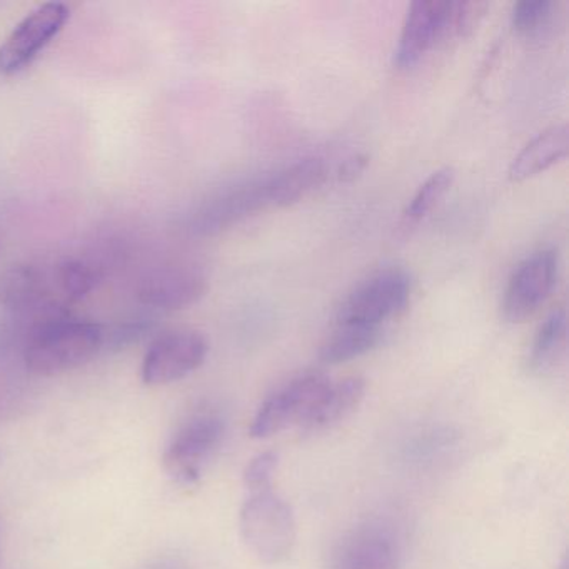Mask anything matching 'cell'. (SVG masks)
<instances>
[{
  "instance_id": "obj_1",
  "label": "cell",
  "mask_w": 569,
  "mask_h": 569,
  "mask_svg": "<svg viewBox=\"0 0 569 569\" xmlns=\"http://www.w3.org/2000/svg\"><path fill=\"white\" fill-rule=\"evenodd\" d=\"M99 271L78 259L19 262L0 271V306L38 321L68 316L99 282Z\"/></svg>"
},
{
  "instance_id": "obj_2",
  "label": "cell",
  "mask_w": 569,
  "mask_h": 569,
  "mask_svg": "<svg viewBox=\"0 0 569 569\" xmlns=\"http://www.w3.org/2000/svg\"><path fill=\"white\" fill-rule=\"evenodd\" d=\"M104 349V326L69 316L38 322L26 339L22 361L32 375L51 378L81 368Z\"/></svg>"
},
{
  "instance_id": "obj_3",
  "label": "cell",
  "mask_w": 569,
  "mask_h": 569,
  "mask_svg": "<svg viewBox=\"0 0 569 569\" xmlns=\"http://www.w3.org/2000/svg\"><path fill=\"white\" fill-rule=\"evenodd\" d=\"M239 528L246 546L266 565L284 562L295 551V512L272 488L249 492L239 512Z\"/></svg>"
},
{
  "instance_id": "obj_4",
  "label": "cell",
  "mask_w": 569,
  "mask_h": 569,
  "mask_svg": "<svg viewBox=\"0 0 569 569\" xmlns=\"http://www.w3.org/2000/svg\"><path fill=\"white\" fill-rule=\"evenodd\" d=\"M329 386H331V379L311 372V375L292 379L288 385L272 392L256 411L249 428L252 438H271L291 426L301 429Z\"/></svg>"
},
{
  "instance_id": "obj_5",
  "label": "cell",
  "mask_w": 569,
  "mask_h": 569,
  "mask_svg": "<svg viewBox=\"0 0 569 569\" xmlns=\"http://www.w3.org/2000/svg\"><path fill=\"white\" fill-rule=\"evenodd\" d=\"M411 298V278L401 269H386L362 282L342 302L338 325L381 328L405 311Z\"/></svg>"
},
{
  "instance_id": "obj_6",
  "label": "cell",
  "mask_w": 569,
  "mask_h": 569,
  "mask_svg": "<svg viewBox=\"0 0 569 569\" xmlns=\"http://www.w3.org/2000/svg\"><path fill=\"white\" fill-rule=\"evenodd\" d=\"M224 421L211 411L196 412L176 431L162 462L176 481L191 485L201 478L206 462L224 438Z\"/></svg>"
},
{
  "instance_id": "obj_7",
  "label": "cell",
  "mask_w": 569,
  "mask_h": 569,
  "mask_svg": "<svg viewBox=\"0 0 569 569\" xmlns=\"http://www.w3.org/2000/svg\"><path fill=\"white\" fill-rule=\"evenodd\" d=\"M69 16L71 11L61 2H46L29 12L0 44V74L14 76L29 68L61 34Z\"/></svg>"
},
{
  "instance_id": "obj_8",
  "label": "cell",
  "mask_w": 569,
  "mask_h": 569,
  "mask_svg": "<svg viewBox=\"0 0 569 569\" xmlns=\"http://www.w3.org/2000/svg\"><path fill=\"white\" fill-rule=\"evenodd\" d=\"M208 352V339L194 329L162 332L151 342L142 359V381L148 386L181 381L204 365Z\"/></svg>"
},
{
  "instance_id": "obj_9",
  "label": "cell",
  "mask_w": 569,
  "mask_h": 569,
  "mask_svg": "<svg viewBox=\"0 0 569 569\" xmlns=\"http://www.w3.org/2000/svg\"><path fill=\"white\" fill-rule=\"evenodd\" d=\"M558 252L541 249L525 259L509 278L502 298V316L518 325L532 318L548 301L558 281Z\"/></svg>"
},
{
  "instance_id": "obj_10",
  "label": "cell",
  "mask_w": 569,
  "mask_h": 569,
  "mask_svg": "<svg viewBox=\"0 0 569 569\" xmlns=\"http://www.w3.org/2000/svg\"><path fill=\"white\" fill-rule=\"evenodd\" d=\"M266 208H271L268 181L266 178L252 179L244 184L224 189L202 202L189 216L188 229L198 236L219 234Z\"/></svg>"
},
{
  "instance_id": "obj_11",
  "label": "cell",
  "mask_w": 569,
  "mask_h": 569,
  "mask_svg": "<svg viewBox=\"0 0 569 569\" xmlns=\"http://www.w3.org/2000/svg\"><path fill=\"white\" fill-rule=\"evenodd\" d=\"M455 2L449 0H419L409 6L399 36L395 62L409 69L418 64L439 41L452 38Z\"/></svg>"
},
{
  "instance_id": "obj_12",
  "label": "cell",
  "mask_w": 569,
  "mask_h": 569,
  "mask_svg": "<svg viewBox=\"0 0 569 569\" xmlns=\"http://www.w3.org/2000/svg\"><path fill=\"white\" fill-rule=\"evenodd\" d=\"M208 291V278L198 264L176 261L151 269L139 281L138 298L159 311H179L198 302Z\"/></svg>"
},
{
  "instance_id": "obj_13",
  "label": "cell",
  "mask_w": 569,
  "mask_h": 569,
  "mask_svg": "<svg viewBox=\"0 0 569 569\" xmlns=\"http://www.w3.org/2000/svg\"><path fill=\"white\" fill-rule=\"evenodd\" d=\"M402 548L398 532L386 521L352 529L339 545L331 569H399Z\"/></svg>"
},
{
  "instance_id": "obj_14",
  "label": "cell",
  "mask_w": 569,
  "mask_h": 569,
  "mask_svg": "<svg viewBox=\"0 0 569 569\" xmlns=\"http://www.w3.org/2000/svg\"><path fill=\"white\" fill-rule=\"evenodd\" d=\"M329 178L325 159L306 158L281 171L268 176V196L271 208H286L321 188Z\"/></svg>"
},
{
  "instance_id": "obj_15",
  "label": "cell",
  "mask_w": 569,
  "mask_h": 569,
  "mask_svg": "<svg viewBox=\"0 0 569 569\" xmlns=\"http://www.w3.org/2000/svg\"><path fill=\"white\" fill-rule=\"evenodd\" d=\"M569 131L566 124H556L539 132L532 138L509 166V178L512 181L538 176L539 172L555 166L568 154Z\"/></svg>"
},
{
  "instance_id": "obj_16",
  "label": "cell",
  "mask_w": 569,
  "mask_h": 569,
  "mask_svg": "<svg viewBox=\"0 0 569 569\" xmlns=\"http://www.w3.org/2000/svg\"><path fill=\"white\" fill-rule=\"evenodd\" d=\"M366 385L361 378L332 382L308 421L301 426V435H318L335 428L352 415L365 399Z\"/></svg>"
},
{
  "instance_id": "obj_17",
  "label": "cell",
  "mask_w": 569,
  "mask_h": 569,
  "mask_svg": "<svg viewBox=\"0 0 569 569\" xmlns=\"http://www.w3.org/2000/svg\"><path fill=\"white\" fill-rule=\"evenodd\" d=\"M566 336H568L566 311L562 308L555 309L541 322L532 339L528 355L529 371L535 375H546L555 369L565 356Z\"/></svg>"
},
{
  "instance_id": "obj_18",
  "label": "cell",
  "mask_w": 569,
  "mask_h": 569,
  "mask_svg": "<svg viewBox=\"0 0 569 569\" xmlns=\"http://www.w3.org/2000/svg\"><path fill=\"white\" fill-rule=\"evenodd\" d=\"M381 328L338 325V329L321 346L319 359L326 365L352 361V359L372 351L381 342Z\"/></svg>"
},
{
  "instance_id": "obj_19",
  "label": "cell",
  "mask_w": 569,
  "mask_h": 569,
  "mask_svg": "<svg viewBox=\"0 0 569 569\" xmlns=\"http://www.w3.org/2000/svg\"><path fill=\"white\" fill-rule=\"evenodd\" d=\"M452 181H455V171L451 168H442L432 172L419 186L408 208L402 212V222H405L406 228L421 222L439 204V201L445 198L446 192L451 188Z\"/></svg>"
},
{
  "instance_id": "obj_20",
  "label": "cell",
  "mask_w": 569,
  "mask_h": 569,
  "mask_svg": "<svg viewBox=\"0 0 569 569\" xmlns=\"http://www.w3.org/2000/svg\"><path fill=\"white\" fill-rule=\"evenodd\" d=\"M555 4L549 0H522L512 8L511 22L516 32L522 36H541L551 24Z\"/></svg>"
},
{
  "instance_id": "obj_21",
  "label": "cell",
  "mask_w": 569,
  "mask_h": 569,
  "mask_svg": "<svg viewBox=\"0 0 569 569\" xmlns=\"http://www.w3.org/2000/svg\"><path fill=\"white\" fill-rule=\"evenodd\" d=\"M276 468H278V455L276 452H261V455L252 458L249 465L246 466L244 475H242L246 489L251 492L272 488Z\"/></svg>"
},
{
  "instance_id": "obj_22",
  "label": "cell",
  "mask_w": 569,
  "mask_h": 569,
  "mask_svg": "<svg viewBox=\"0 0 569 569\" xmlns=\"http://www.w3.org/2000/svg\"><path fill=\"white\" fill-rule=\"evenodd\" d=\"M366 164H368V156L366 154H355L346 159L338 169L339 181H352L356 176L365 171Z\"/></svg>"
},
{
  "instance_id": "obj_23",
  "label": "cell",
  "mask_w": 569,
  "mask_h": 569,
  "mask_svg": "<svg viewBox=\"0 0 569 569\" xmlns=\"http://www.w3.org/2000/svg\"><path fill=\"white\" fill-rule=\"evenodd\" d=\"M149 569H184V566L178 559H162V561L156 562Z\"/></svg>"
},
{
  "instance_id": "obj_24",
  "label": "cell",
  "mask_w": 569,
  "mask_h": 569,
  "mask_svg": "<svg viewBox=\"0 0 569 569\" xmlns=\"http://www.w3.org/2000/svg\"><path fill=\"white\" fill-rule=\"evenodd\" d=\"M569 566H568V559H566V556L565 558L561 559V565H559V569H568Z\"/></svg>"
}]
</instances>
